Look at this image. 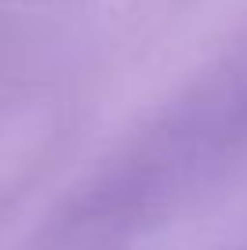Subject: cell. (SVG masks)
<instances>
[{"mask_svg":"<svg viewBox=\"0 0 247 250\" xmlns=\"http://www.w3.org/2000/svg\"><path fill=\"white\" fill-rule=\"evenodd\" d=\"M44 250H247V69L102 178Z\"/></svg>","mask_w":247,"mask_h":250,"instance_id":"1","label":"cell"}]
</instances>
